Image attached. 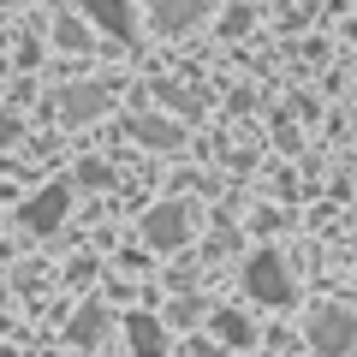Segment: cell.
<instances>
[{"mask_svg":"<svg viewBox=\"0 0 357 357\" xmlns=\"http://www.w3.org/2000/svg\"><path fill=\"white\" fill-rule=\"evenodd\" d=\"M244 292H250L256 304H274V310H280V304H292V298H298V286H292V268H286L274 250H256L250 262H244Z\"/></svg>","mask_w":357,"mask_h":357,"instance_id":"obj_1","label":"cell"},{"mask_svg":"<svg viewBox=\"0 0 357 357\" xmlns=\"http://www.w3.org/2000/svg\"><path fill=\"white\" fill-rule=\"evenodd\" d=\"M310 345H316L321 357H345L357 345V316L345 304H321L310 310Z\"/></svg>","mask_w":357,"mask_h":357,"instance_id":"obj_2","label":"cell"},{"mask_svg":"<svg viewBox=\"0 0 357 357\" xmlns=\"http://www.w3.org/2000/svg\"><path fill=\"white\" fill-rule=\"evenodd\" d=\"M191 232H197V215L185 203H161V208L143 215V244H149V250H185Z\"/></svg>","mask_w":357,"mask_h":357,"instance_id":"obj_3","label":"cell"},{"mask_svg":"<svg viewBox=\"0 0 357 357\" xmlns=\"http://www.w3.org/2000/svg\"><path fill=\"white\" fill-rule=\"evenodd\" d=\"M66 208H72V185H42V191L24 203V227L30 232H60Z\"/></svg>","mask_w":357,"mask_h":357,"instance_id":"obj_4","label":"cell"},{"mask_svg":"<svg viewBox=\"0 0 357 357\" xmlns=\"http://www.w3.org/2000/svg\"><path fill=\"white\" fill-rule=\"evenodd\" d=\"M102 107H107V89H102V84H72V89H60V119H72V126L96 119Z\"/></svg>","mask_w":357,"mask_h":357,"instance_id":"obj_5","label":"cell"},{"mask_svg":"<svg viewBox=\"0 0 357 357\" xmlns=\"http://www.w3.org/2000/svg\"><path fill=\"white\" fill-rule=\"evenodd\" d=\"M126 340H131V357H167V328L155 316H131Z\"/></svg>","mask_w":357,"mask_h":357,"instance_id":"obj_6","label":"cell"},{"mask_svg":"<svg viewBox=\"0 0 357 357\" xmlns=\"http://www.w3.org/2000/svg\"><path fill=\"white\" fill-rule=\"evenodd\" d=\"M84 13L96 18V24H102L107 36L131 42V6H126V0H84Z\"/></svg>","mask_w":357,"mask_h":357,"instance_id":"obj_7","label":"cell"},{"mask_svg":"<svg viewBox=\"0 0 357 357\" xmlns=\"http://www.w3.org/2000/svg\"><path fill=\"white\" fill-rule=\"evenodd\" d=\"M131 137H137V143H149V149H173V143H185V131H178L173 119L137 114V119H131Z\"/></svg>","mask_w":357,"mask_h":357,"instance_id":"obj_8","label":"cell"},{"mask_svg":"<svg viewBox=\"0 0 357 357\" xmlns=\"http://www.w3.org/2000/svg\"><path fill=\"white\" fill-rule=\"evenodd\" d=\"M208 13V0H155V24L161 30H185Z\"/></svg>","mask_w":357,"mask_h":357,"instance_id":"obj_9","label":"cell"},{"mask_svg":"<svg viewBox=\"0 0 357 357\" xmlns=\"http://www.w3.org/2000/svg\"><path fill=\"white\" fill-rule=\"evenodd\" d=\"M66 333H72V345H102V333H107V310H102V304H84V310L72 316V328H66Z\"/></svg>","mask_w":357,"mask_h":357,"instance_id":"obj_10","label":"cell"},{"mask_svg":"<svg viewBox=\"0 0 357 357\" xmlns=\"http://www.w3.org/2000/svg\"><path fill=\"white\" fill-rule=\"evenodd\" d=\"M215 333H220L227 345H250V340H256V328H250L244 316H232V310H220V316H215Z\"/></svg>","mask_w":357,"mask_h":357,"instance_id":"obj_11","label":"cell"},{"mask_svg":"<svg viewBox=\"0 0 357 357\" xmlns=\"http://www.w3.org/2000/svg\"><path fill=\"white\" fill-rule=\"evenodd\" d=\"M77 185H89V191H107V185H114V167H107V161H84V167H77Z\"/></svg>","mask_w":357,"mask_h":357,"instance_id":"obj_12","label":"cell"},{"mask_svg":"<svg viewBox=\"0 0 357 357\" xmlns=\"http://www.w3.org/2000/svg\"><path fill=\"white\" fill-rule=\"evenodd\" d=\"M54 36H60V48H89V36H84V24H77V18H60V24H54Z\"/></svg>","mask_w":357,"mask_h":357,"instance_id":"obj_13","label":"cell"},{"mask_svg":"<svg viewBox=\"0 0 357 357\" xmlns=\"http://www.w3.org/2000/svg\"><path fill=\"white\" fill-rule=\"evenodd\" d=\"M13 137H18V119H13V114H0V143H13Z\"/></svg>","mask_w":357,"mask_h":357,"instance_id":"obj_14","label":"cell"},{"mask_svg":"<svg viewBox=\"0 0 357 357\" xmlns=\"http://www.w3.org/2000/svg\"><path fill=\"white\" fill-rule=\"evenodd\" d=\"M0 328H6V316H0Z\"/></svg>","mask_w":357,"mask_h":357,"instance_id":"obj_15","label":"cell"}]
</instances>
